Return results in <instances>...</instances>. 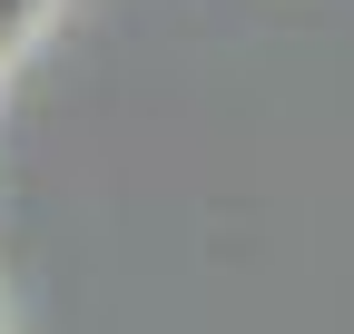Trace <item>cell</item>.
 <instances>
[{"label": "cell", "mask_w": 354, "mask_h": 334, "mask_svg": "<svg viewBox=\"0 0 354 334\" xmlns=\"http://www.w3.org/2000/svg\"><path fill=\"white\" fill-rule=\"evenodd\" d=\"M50 20H59V0H0V59H20Z\"/></svg>", "instance_id": "obj_1"}, {"label": "cell", "mask_w": 354, "mask_h": 334, "mask_svg": "<svg viewBox=\"0 0 354 334\" xmlns=\"http://www.w3.org/2000/svg\"><path fill=\"white\" fill-rule=\"evenodd\" d=\"M0 89H10V59H0Z\"/></svg>", "instance_id": "obj_2"}]
</instances>
